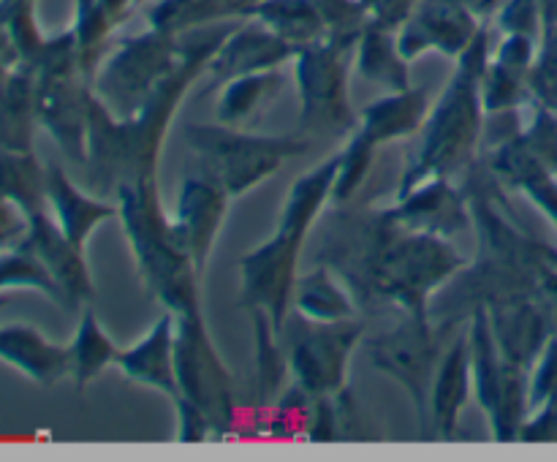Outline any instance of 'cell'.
Returning <instances> with one entry per match:
<instances>
[{
	"instance_id": "cell-8",
	"label": "cell",
	"mask_w": 557,
	"mask_h": 462,
	"mask_svg": "<svg viewBox=\"0 0 557 462\" xmlns=\"http://www.w3.org/2000/svg\"><path fill=\"white\" fill-rule=\"evenodd\" d=\"M462 326L466 324L438 321L433 315L403 313V319L389 332L364 342L368 362L406 389L422 429H428L430 389H433L435 370H438L446 346L455 340Z\"/></svg>"
},
{
	"instance_id": "cell-45",
	"label": "cell",
	"mask_w": 557,
	"mask_h": 462,
	"mask_svg": "<svg viewBox=\"0 0 557 462\" xmlns=\"http://www.w3.org/2000/svg\"><path fill=\"white\" fill-rule=\"evenodd\" d=\"M27 226H30V221H27L25 212L0 196V250L22 242L27 234Z\"/></svg>"
},
{
	"instance_id": "cell-20",
	"label": "cell",
	"mask_w": 557,
	"mask_h": 462,
	"mask_svg": "<svg viewBox=\"0 0 557 462\" xmlns=\"http://www.w3.org/2000/svg\"><path fill=\"white\" fill-rule=\"evenodd\" d=\"M536 52L539 41L528 36H500V41L493 43V54L482 79L484 112H520L525 103H533L531 71Z\"/></svg>"
},
{
	"instance_id": "cell-21",
	"label": "cell",
	"mask_w": 557,
	"mask_h": 462,
	"mask_svg": "<svg viewBox=\"0 0 557 462\" xmlns=\"http://www.w3.org/2000/svg\"><path fill=\"white\" fill-rule=\"evenodd\" d=\"M25 239L52 272L54 280L60 283L65 299H69V310H82L96 297V283H92L90 264L85 259V248L65 237L52 212L47 210L33 215Z\"/></svg>"
},
{
	"instance_id": "cell-30",
	"label": "cell",
	"mask_w": 557,
	"mask_h": 462,
	"mask_svg": "<svg viewBox=\"0 0 557 462\" xmlns=\"http://www.w3.org/2000/svg\"><path fill=\"white\" fill-rule=\"evenodd\" d=\"M259 0H152L147 22L172 36L218 25V22L248 20Z\"/></svg>"
},
{
	"instance_id": "cell-1",
	"label": "cell",
	"mask_w": 557,
	"mask_h": 462,
	"mask_svg": "<svg viewBox=\"0 0 557 462\" xmlns=\"http://www.w3.org/2000/svg\"><path fill=\"white\" fill-rule=\"evenodd\" d=\"M319 264L343 277L359 310L397 308L408 315H430L435 294L471 259L451 239L403 228L386 207L348 212L337 204L321 234Z\"/></svg>"
},
{
	"instance_id": "cell-2",
	"label": "cell",
	"mask_w": 557,
	"mask_h": 462,
	"mask_svg": "<svg viewBox=\"0 0 557 462\" xmlns=\"http://www.w3.org/2000/svg\"><path fill=\"white\" fill-rule=\"evenodd\" d=\"M239 22V20H237ZM237 22L196 27L180 36V63L131 117H114L92 92L87 120V190L114 199L123 185L158 177L163 145L190 87L201 82L212 54Z\"/></svg>"
},
{
	"instance_id": "cell-22",
	"label": "cell",
	"mask_w": 557,
	"mask_h": 462,
	"mask_svg": "<svg viewBox=\"0 0 557 462\" xmlns=\"http://www.w3.org/2000/svg\"><path fill=\"white\" fill-rule=\"evenodd\" d=\"M473 395V362H471V340H468V324L455 335V340L446 346L435 370L433 389H430L428 408V429L433 435L449 440L457 435L460 416L466 411L468 400Z\"/></svg>"
},
{
	"instance_id": "cell-39",
	"label": "cell",
	"mask_w": 557,
	"mask_h": 462,
	"mask_svg": "<svg viewBox=\"0 0 557 462\" xmlns=\"http://www.w3.org/2000/svg\"><path fill=\"white\" fill-rule=\"evenodd\" d=\"M533 107H544L557 114V25L544 27L539 41L536 63L531 71Z\"/></svg>"
},
{
	"instance_id": "cell-18",
	"label": "cell",
	"mask_w": 557,
	"mask_h": 462,
	"mask_svg": "<svg viewBox=\"0 0 557 462\" xmlns=\"http://www.w3.org/2000/svg\"><path fill=\"white\" fill-rule=\"evenodd\" d=\"M294 54H297V49L283 41L281 36H275L270 27L261 25L259 20H253V16L239 20L237 27L226 36V41L221 43V49L212 54L210 65L201 76V82H207L205 92H212L215 87H223L237 76L283 68L286 63H294Z\"/></svg>"
},
{
	"instance_id": "cell-28",
	"label": "cell",
	"mask_w": 557,
	"mask_h": 462,
	"mask_svg": "<svg viewBox=\"0 0 557 462\" xmlns=\"http://www.w3.org/2000/svg\"><path fill=\"white\" fill-rule=\"evenodd\" d=\"M38 128L36 68L16 65L0 82V150H33Z\"/></svg>"
},
{
	"instance_id": "cell-29",
	"label": "cell",
	"mask_w": 557,
	"mask_h": 462,
	"mask_svg": "<svg viewBox=\"0 0 557 462\" xmlns=\"http://www.w3.org/2000/svg\"><path fill=\"white\" fill-rule=\"evenodd\" d=\"M354 63L364 82H373L386 92L411 87V60L400 52L397 30L379 25V22L370 20V25L364 27L362 38L354 49Z\"/></svg>"
},
{
	"instance_id": "cell-34",
	"label": "cell",
	"mask_w": 557,
	"mask_h": 462,
	"mask_svg": "<svg viewBox=\"0 0 557 462\" xmlns=\"http://www.w3.org/2000/svg\"><path fill=\"white\" fill-rule=\"evenodd\" d=\"M248 313L250 324H253L256 397H259V408H267L286 389V380L292 375V370H288L283 335L275 329L270 315L264 310H248Z\"/></svg>"
},
{
	"instance_id": "cell-44",
	"label": "cell",
	"mask_w": 557,
	"mask_h": 462,
	"mask_svg": "<svg viewBox=\"0 0 557 462\" xmlns=\"http://www.w3.org/2000/svg\"><path fill=\"white\" fill-rule=\"evenodd\" d=\"M362 3H364V9H368L370 20L379 22V25H384V27H392V30H397V27H400L403 22L413 14V9L419 5V0H362Z\"/></svg>"
},
{
	"instance_id": "cell-11",
	"label": "cell",
	"mask_w": 557,
	"mask_h": 462,
	"mask_svg": "<svg viewBox=\"0 0 557 462\" xmlns=\"http://www.w3.org/2000/svg\"><path fill=\"white\" fill-rule=\"evenodd\" d=\"M468 340H471L473 395L487 416L490 433L500 444H517L531 413L528 405L531 373L511 364L498 351L484 304H476L468 315Z\"/></svg>"
},
{
	"instance_id": "cell-38",
	"label": "cell",
	"mask_w": 557,
	"mask_h": 462,
	"mask_svg": "<svg viewBox=\"0 0 557 462\" xmlns=\"http://www.w3.org/2000/svg\"><path fill=\"white\" fill-rule=\"evenodd\" d=\"M324 20V41L341 43L346 49H357L364 27L370 25V14L362 0H315Z\"/></svg>"
},
{
	"instance_id": "cell-15",
	"label": "cell",
	"mask_w": 557,
	"mask_h": 462,
	"mask_svg": "<svg viewBox=\"0 0 557 462\" xmlns=\"http://www.w3.org/2000/svg\"><path fill=\"white\" fill-rule=\"evenodd\" d=\"M490 22L476 20L462 0H419L413 14L397 27V43L408 60L428 52L457 60Z\"/></svg>"
},
{
	"instance_id": "cell-12",
	"label": "cell",
	"mask_w": 557,
	"mask_h": 462,
	"mask_svg": "<svg viewBox=\"0 0 557 462\" xmlns=\"http://www.w3.org/2000/svg\"><path fill=\"white\" fill-rule=\"evenodd\" d=\"M364 337V324L357 319L313 321L292 310L283 326L288 370L294 384L308 395H341L348 386V364Z\"/></svg>"
},
{
	"instance_id": "cell-40",
	"label": "cell",
	"mask_w": 557,
	"mask_h": 462,
	"mask_svg": "<svg viewBox=\"0 0 557 462\" xmlns=\"http://www.w3.org/2000/svg\"><path fill=\"white\" fill-rule=\"evenodd\" d=\"M495 27L500 36H528L542 41L544 9L542 0H506L495 14Z\"/></svg>"
},
{
	"instance_id": "cell-9",
	"label": "cell",
	"mask_w": 557,
	"mask_h": 462,
	"mask_svg": "<svg viewBox=\"0 0 557 462\" xmlns=\"http://www.w3.org/2000/svg\"><path fill=\"white\" fill-rule=\"evenodd\" d=\"M180 36L158 27L120 38L92 76V92L114 117H131L177 68Z\"/></svg>"
},
{
	"instance_id": "cell-24",
	"label": "cell",
	"mask_w": 557,
	"mask_h": 462,
	"mask_svg": "<svg viewBox=\"0 0 557 462\" xmlns=\"http://www.w3.org/2000/svg\"><path fill=\"white\" fill-rule=\"evenodd\" d=\"M47 204L65 237L79 248H87L98 226L120 217L117 201L82 190L58 163H47Z\"/></svg>"
},
{
	"instance_id": "cell-6",
	"label": "cell",
	"mask_w": 557,
	"mask_h": 462,
	"mask_svg": "<svg viewBox=\"0 0 557 462\" xmlns=\"http://www.w3.org/2000/svg\"><path fill=\"white\" fill-rule=\"evenodd\" d=\"M185 141L199 158L201 172L212 174L232 199L248 196L313 145V139L305 134H250L223 123L185 125Z\"/></svg>"
},
{
	"instance_id": "cell-3",
	"label": "cell",
	"mask_w": 557,
	"mask_h": 462,
	"mask_svg": "<svg viewBox=\"0 0 557 462\" xmlns=\"http://www.w3.org/2000/svg\"><path fill=\"white\" fill-rule=\"evenodd\" d=\"M337 168H341V150L294 179L281 210L277 234H272L264 245L250 250L239 261V277H243L239 302L245 310H264L281 335L292 313L294 288L299 280V259H302L299 253L310 228L332 201Z\"/></svg>"
},
{
	"instance_id": "cell-36",
	"label": "cell",
	"mask_w": 557,
	"mask_h": 462,
	"mask_svg": "<svg viewBox=\"0 0 557 462\" xmlns=\"http://www.w3.org/2000/svg\"><path fill=\"white\" fill-rule=\"evenodd\" d=\"M250 16L292 43L297 52L308 43L324 41V20L315 0H259L250 9Z\"/></svg>"
},
{
	"instance_id": "cell-33",
	"label": "cell",
	"mask_w": 557,
	"mask_h": 462,
	"mask_svg": "<svg viewBox=\"0 0 557 462\" xmlns=\"http://www.w3.org/2000/svg\"><path fill=\"white\" fill-rule=\"evenodd\" d=\"M71 348V378L79 391H85L87 386L96 378H101L109 367H117V359L123 348L107 335V329L101 326V321L96 319L90 308H82L79 326L74 332V340L69 342Z\"/></svg>"
},
{
	"instance_id": "cell-10",
	"label": "cell",
	"mask_w": 557,
	"mask_h": 462,
	"mask_svg": "<svg viewBox=\"0 0 557 462\" xmlns=\"http://www.w3.org/2000/svg\"><path fill=\"white\" fill-rule=\"evenodd\" d=\"M433 101L430 87H408V90L386 92L379 101L368 103L359 112V125L348 136L346 147H341V168H337L335 204H348L362 190L375 152L392 141L408 139L424 128Z\"/></svg>"
},
{
	"instance_id": "cell-17",
	"label": "cell",
	"mask_w": 557,
	"mask_h": 462,
	"mask_svg": "<svg viewBox=\"0 0 557 462\" xmlns=\"http://www.w3.org/2000/svg\"><path fill=\"white\" fill-rule=\"evenodd\" d=\"M392 221L417 234L451 239L457 234L473 232L471 204L466 190L451 185L449 177H433L419 183L408 193L397 196L395 204H386Z\"/></svg>"
},
{
	"instance_id": "cell-23",
	"label": "cell",
	"mask_w": 557,
	"mask_h": 462,
	"mask_svg": "<svg viewBox=\"0 0 557 462\" xmlns=\"http://www.w3.org/2000/svg\"><path fill=\"white\" fill-rule=\"evenodd\" d=\"M117 370L125 378L161 391L172 402L177 400V319L166 310L141 340L120 351Z\"/></svg>"
},
{
	"instance_id": "cell-13",
	"label": "cell",
	"mask_w": 557,
	"mask_h": 462,
	"mask_svg": "<svg viewBox=\"0 0 557 462\" xmlns=\"http://www.w3.org/2000/svg\"><path fill=\"white\" fill-rule=\"evenodd\" d=\"M351 49L315 41L294 54V79L299 92V130L305 136H351L359 114L348 90Z\"/></svg>"
},
{
	"instance_id": "cell-37",
	"label": "cell",
	"mask_w": 557,
	"mask_h": 462,
	"mask_svg": "<svg viewBox=\"0 0 557 462\" xmlns=\"http://www.w3.org/2000/svg\"><path fill=\"white\" fill-rule=\"evenodd\" d=\"M5 291H38L49 302L69 308V299H65L60 283L54 280L52 272L38 259L27 239L0 250V294Z\"/></svg>"
},
{
	"instance_id": "cell-48",
	"label": "cell",
	"mask_w": 557,
	"mask_h": 462,
	"mask_svg": "<svg viewBox=\"0 0 557 462\" xmlns=\"http://www.w3.org/2000/svg\"><path fill=\"white\" fill-rule=\"evenodd\" d=\"M3 304H5V299H3V294H0V310H3Z\"/></svg>"
},
{
	"instance_id": "cell-35",
	"label": "cell",
	"mask_w": 557,
	"mask_h": 462,
	"mask_svg": "<svg viewBox=\"0 0 557 462\" xmlns=\"http://www.w3.org/2000/svg\"><path fill=\"white\" fill-rule=\"evenodd\" d=\"M0 196L20 207L30 221L47 212V166L27 150H0Z\"/></svg>"
},
{
	"instance_id": "cell-43",
	"label": "cell",
	"mask_w": 557,
	"mask_h": 462,
	"mask_svg": "<svg viewBox=\"0 0 557 462\" xmlns=\"http://www.w3.org/2000/svg\"><path fill=\"white\" fill-rule=\"evenodd\" d=\"M522 444H544V440H557V400L547 402L544 408L528 416L525 427L520 433Z\"/></svg>"
},
{
	"instance_id": "cell-46",
	"label": "cell",
	"mask_w": 557,
	"mask_h": 462,
	"mask_svg": "<svg viewBox=\"0 0 557 462\" xmlns=\"http://www.w3.org/2000/svg\"><path fill=\"white\" fill-rule=\"evenodd\" d=\"M462 3H466L468 9H471L473 14H476V20L490 22V25H493L495 14H498L500 5H504L506 0H462Z\"/></svg>"
},
{
	"instance_id": "cell-32",
	"label": "cell",
	"mask_w": 557,
	"mask_h": 462,
	"mask_svg": "<svg viewBox=\"0 0 557 462\" xmlns=\"http://www.w3.org/2000/svg\"><path fill=\"white\" fill-rule=\"evenodd\" d=\"M283 87H286V79H283L281 68L259 71V74L237 76V79L226 82L221 87V96H218V123L234 125V128L250 123L277 101Z\"/></svg>"
},
{
	"instance_id": "cell-25",
	"label": "cell",
	"mask_w": 557,
	"mask_h": 462,
	"mask_svg": "<svg viewBox=\"0 0 557 462\" xmlns=\"http://www.w3.org/2000/svg\"><path fill=\"white\" fill-rule=\"evenodd\" d=\"M0 362L38 386H54L71 375V348L54 342L33 324L0 326Z\"/></svg>"
},
{
	"instance_id": "cell-14",
	"label": "cell",
	"mask_w": 557,
	"mask_h": 462,
	"mask_svg": "<svg viewBox=\"0 0 557 462\" xmlns=\"http://www.w3.org/2000/svg\"><path fill=\"white\" fill-rule=\"evenodd\" d=\"M177 378L180 397L210 416L215 433L237 424V380L218 351L207 319H177Z\"/></svg>"
},
{
	"instance_id": "cell-49",
	"label": "cell",
	"mask_w": 557,
	"mask_h": 462,
	"mask_svg": "<svg viewBox=\"0 0 557 462\" xmlns=\"http://www.w3.org/2000/svg\"><path fill=\"white\" fill-rule=\"evenodd\" d=\"M139 3H141V5H145V3H152V0H139Z\"/></svg>"
},
{
	"instance_id": "cell-16",
	"label": "cell",
	"mask_w": 557,
	"mask_h": 462,
	"mask_svg": "<svg viewBox=\"0 0 557 462\" xmlns=\"http://www.w3.org/2000/svg\"><path fill=\"white\" fill-rule=\"evenodd\" d=\"M232 201L234 199L228 196V190L201 168L196 174H188L183 188H180L177 204H174V212L169 217H172V228L177 234L180 245L188 250L201 275H205L207 261H210L212 248L218 242V234L226 223Z\"/></svg>"
},
{
	"instance_id": "cell-7",
	"label": "cell",
	"mask_w": 557,
	"mask_h": 462,
	"mask_svg": "<svg viewBox=\"0 0 557 462\" xmlns=\"http://www.w3.org/2000/svg\"><path fill=\"white\" fill-rule=\"evenodd\" d=\"M33 68L38 85V125L71 161L85 166L92 85L79 65L74 30L69 27L49 36Z\"/></svg>"
},
{
	"instance_id": "cell-26",
	"label": "cell",
	"mask_w": 557,
	"mask_h": 462,
	"mask_svg": "<svg viewBox=\"0 0 557 462\" xmlns=\"http://www.w3.org/2000/svg\"><path fill=\"white\" fill-rule=\"evenodd\" d=\"M487 168L504 188L528 196L557 228V172L533 155L520 136L515 134L511 139L495 145Z\"/></svg>"
},
{
	"instance_id": "cell-4",
	"label": "cell",
	"mask_w": 557,
	"mask_h": 462,
	"mask_svg": "<svg viewBox=\"0 0 557 462\" xmlns=\"http://www.w3.org/2000/svg\"><path fill=\"white\" fill-rule=\"evenodd\" d=\"M493 54L490 25L479 30L471 47L455 60V74L441 90L422 128V145L403 168L397 196L433 177H455L476 163V150L487 128L482 79Z\"/></svg>"
},
{
	"instance_id": "cell-19",
	"label": "cell",
	"mask_w": 557,
	"mask_h": 462,
	"mask_svg": "<svg viewBox=\"0 0 557 462\" xmlns=\"http://www.w3.org/2000/svg\"><path fill=\"white\" fill-rule=\"evenodd\" d=\"M495 346L517 367L531 373L539 353L553 335L547 304L542 297H517L484 304Z\"/></svg>"
},
{
	"instance_id": "cell-47",
	"label": "cell",
	"mask_w": 557,
	"mask_h": 462,
	"mask_svg": "<svg viewBox=\"0 0 557 462\" xmlns=\"http://www.w3.org/2000/svg\"><path fill=\"white\" fill-rule=\"evenodd\" d=\"M0 3H20V0H0ZM22 3H38V0H22Z\"/></svg>"
},
{
	"instance_id": "cell-31",
	"label": "cell",
	"mask_w": 557,
	"mask_h": 462,
	"mask_svg": "<svg viewBox=\"0 0 557 462\" xmlns=\"http://www.w3.org/2000/svg\"><path fill=\"white\" fill-rule=\"evenodd\" d=\"M292 310L313 321H346L359 315L351 288L326 264H315L308 275H299Z\"/></svg>"
},
{
	"instance_id": "cell-42",
	"label": "cell",
	"mask_w": 557,
	"mask_h": 462,
	"mask_svg": "<svg viewBox=\"0 0 557 462\" xmlns=\"http://www.w3.org/2000/svg\"><path fill=\"white\" fill-rule=\"evenodd\" d=\"M174 408H177V440L201 444V440H210L215 435L210 416L196 402H190L188 397H177Z\"/></svg>"
},
{
	"instance_id": "cell-5",
	"label": "cell",
	"mask_w": 557,
	"mask_h": 462,
	"mask_svg": "<svg viewBox=\"0 0 557 462\" xmlns=\"http://www.w3.org/2000/svg\"><path fill=\"white\" fill-rule=\"evenodd\" d=\"M114 201L147 294H152L174 319H205L201 272L174 234L158 177L123 185Z\"/></svg>"
},
{
	"instance_id": "cell-41",
	"label": "cell",
	"mask_w": 557,
	"mask_h": 462,
	"mask_svg": "<svg viewBox=\"0 0 557 462\" xmlns=\"http://www.w3.org/2000/svg\"><path fill=\"white\" fill-rule=\"evenodd\" d=\"M557 400V332H553L544 346V351L539 353L536 364L531 370V391H528V405L531 413L544 408L547 402ZM528 413V416H531Z\"/></svg>"
},
{
	"instance_id": "cell-27",
	"label": "cell",
	"mask_w": 557,
	"mask_h": 462,
	"mask_svg": "<svg viewBox=\"0 0 557 462\" xmlns=\"http://www.w3.org/2000/svg\"><path fill=\"white\" fill-rule=\"evenodd\" d=\"M139 0H74V22L71 30L76 38V52L85 76H96L98 65L107 58L112 38L139 9Z\"/></svg>"
}]
</instances>
